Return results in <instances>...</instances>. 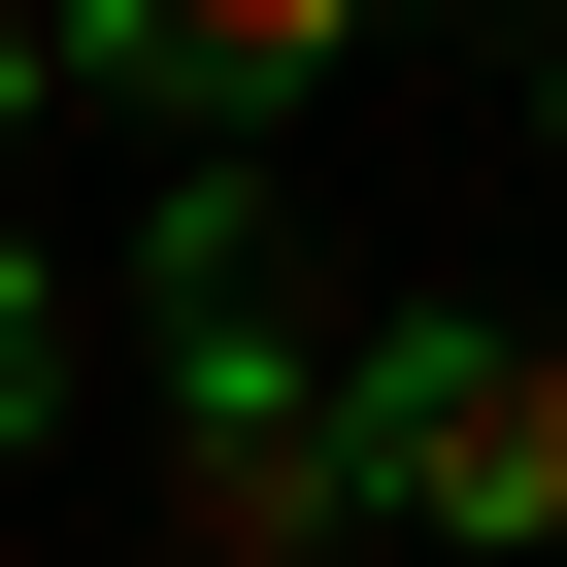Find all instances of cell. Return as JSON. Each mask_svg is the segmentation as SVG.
Instances as JSON below:
<instances>
[{
  "label": "cell",
  "instance_id": "1",
  "mask_svg": "<svg viewBox=\"0 0 567 567\" xmlns=\"http://www.w3.org/2000/svg\"><path fill=\"white\" fill-rule=\"evenodd\" d=\"M334 501H401L434 567H567V334L534 301H434L334 368Z\"/></svg>",
  "mask_w": 567,
  "mask_h": 567
},
{
  "label": "cell",
  "instance_id": "2",
  "mask_svg": "<svg viewBox=\"0 0 567 567\" xmlns=\"http://www.w3.org/2000/svg\"><path fill=\"white\" fill-rule=\"evenodd\" d=\"M68 68L167 101V134H267V101H334V68H368V0H68Z\"/></svg>",
  "mask_w": 567,
  "mask_h": 567
},
{
  "label": "cell",
  "instance_id": "3",
  "mask_svg": "<svg viewBox=\"0 0 567 567\" xmlns=\"http://www.w3.org/2000/svg\"><path fill=\"white\" fill-rule=\"evenodd\" d=\"M34 401H68V301H34V267H0V434H34Z\"/></svg>",
  "mask_w": 567,
  "mask_h": 567
},
{
  "label": "cell",
  "instance_id": "4",
  "mask_svg": "<svg viewBox=\"0 0 567 567\" xmlns=\"http://www.w3.org/2000/svg\"><path fill=\"white\" fill-rule=\"evenodd\" d=\"M34 101H68V0H0V134H34Z\"/></svg>",
  "mask_w": 567,
  "mask_h": 567
},
{
  "label": "cell",
  "instance_id": "5",
  "mask_svg": "<svg viewBox=\"0 0 567 567\" xmlns=\"http://www.w3.org/2000/svg\"><path fill=\"white\" fill-rule=\"evenodd\" d=\"M534 167H567V34H534Z\"/></svg>",
  "mask_w": 567,
  "mask_h": 567
}]
</instances>
